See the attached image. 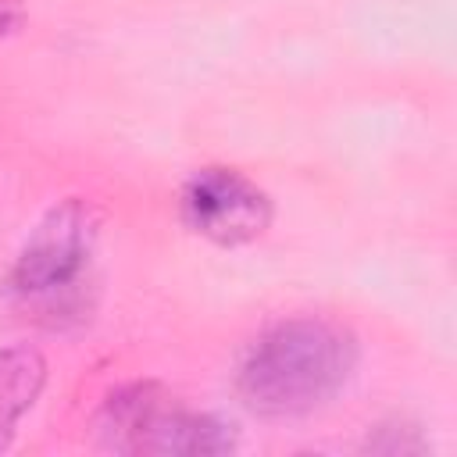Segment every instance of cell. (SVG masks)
<instances>
[{
  "label": "cell",
  "instance_id": "1",
  "mask_svg": "<svg viewBox=\"0 0 457 457\" xmlns=\"http://www.w3.org/2000/svg\"><path fill=\"white\" fill-rule=\"evenodd\" d=\"M357 368V339L328 318H286L261 332L236 375L239 396L271 418L328 403Z\"/></svg>",
  "mask_w": 457,
  "mask_h": 457
},
{
  "label": "cell",
  "instance_id": "2",
  "mask_svg": "<svg viewBox=\"0 0 457 457\" xmlns=\"http://www.w3.org/2000/svg\"><path fill=\"white\" fill-rule=\"evenodd\" d=\"M96 439L114 453L214 457L236 450V428L207 411L182 407L157 382H129L96 411Z\"/></svg>",
  "mask_w": 457,
  "mask_h": 457
},
{
  "label": "cell",
  "instance_id": "3",
  "mask_svg": "<svg viewBox=\"0 0 457 457\" xmlns=\"http://www.w3.org/2000/svg\"><path fill=\"white\" fill-rule=\"evenodd\" d=\"M100 236V211L82 200L68 196L54 204L29 239L21 243L14 268H11V286L21 296H50L68 289L89 264L93 246Z\"/></svg>",
  "mask_w": 457,
  "mask_h": 457
},
{
  "label": "cell",
  "instance_id": "4",
  "mask_svg": "<svg viewBox=\"0 0 457 457\" xmlns=\"http://www.w3.org/2000/svg\"><path fill=\"white\" fill-rule=\"evenodd\" d=\"M179 211L196 236L218 246H246L261 239L275 214L271 196L253 179L221 164L189 175V182L182 186Z\"/></svg>",
  "mask_w": 457,
  "mask_h": 457
},
{
  "label": "cell",
  "instance_id": "5",
  "mask_svg": "<svg viewBox=\"0 0 457 457\" xmlns=\"http://www.w3.org/2000/svg\"><path fill=\"white\" fill-rule=\"evenodd\" d=\"M46 386V357L43 350L18 343L0 350V453L11 446L18 421L32 411Z\"/></svg>",
  "mask_w": 457,
  "mask_h": 457
},
{
  "label": "cell",
  "instance_id": "6",
  "mask_svg": "<svg viewBox=\"0 0 457 457\" xmlns=\"http://www.w3.org/2000/svg\"><path fill=\"white\" fill-rule=\"evenodd\" d=\"M25 25V0H0V39L14 36Z\"/></svg>",
  "mask_w": 457,
  "mask_h": 457
}]
</instances>
